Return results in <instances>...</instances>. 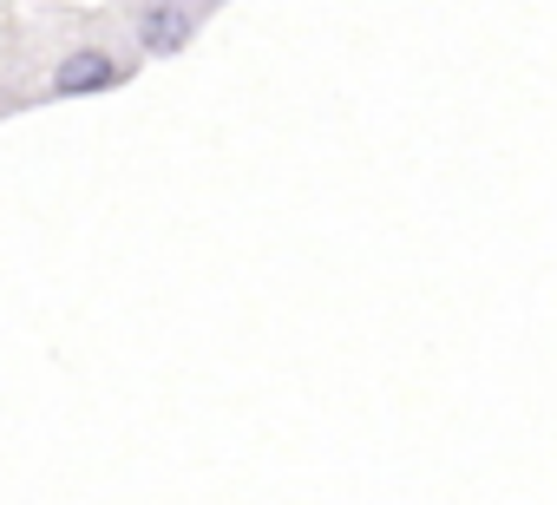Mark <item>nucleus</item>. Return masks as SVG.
Masks as SVG:
<instances>
[{
  "label": "nucleus",
  "mask_w": 557,
  "mask_h": 505,
  "mask_svg": "<svg viewBox=\"0 0 557 505\" xmlns=\"http://www.w3.org/2000/svg\"><path fill=\"white\" fill-rule=\"evenodd\" d=\"M138 34H145V47H158V53H177V47L190 40V8H177V0H158V8H145Z\"/></svg>",
  "instance_id": "1"
},
{
  "label": "nucleus",
  "mask_w": 557,
  "mask_h": 505,
  "mask_svg": "<svg viewBox=\"0 0 557 505\" xmlns=\"http://www.w3.org/2000/svg\"><path fill=\"white\" fill-rule=\"evenodd\" d=\"M112 60L106 53H73V60H60V73H53V86L66 93V99H79V93H99V86H112Z\"/></svg>",
  "instance_id": "2"
}]
</instances>
